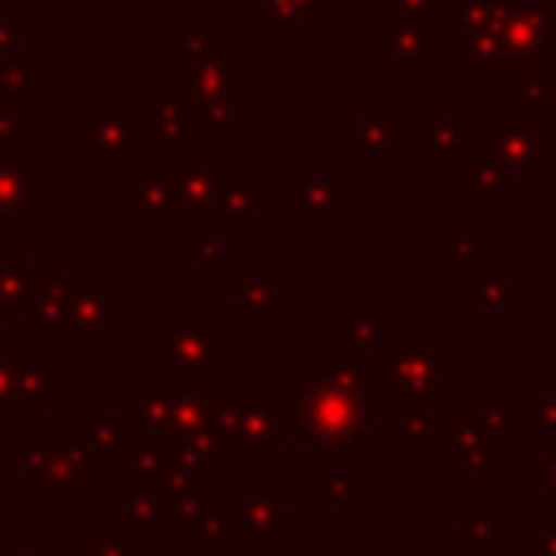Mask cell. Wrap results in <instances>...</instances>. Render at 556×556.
Listing matches in <instances>:
<instances>
[{
  "label": "cell",
  "instance_id": "1",
  "mask_svg": "<svg viewBox=\"0 0 556 556\" xmlns=\"http://www.w3.org/2000/svg\"><path fill=\"white\" fill-rule=\"evenodd\" d=\"M378 369L361 374L365 395H400V413L413 408H443L447 395L460 391V356L443 348L439 334H382Z\"/></svg>",
  "mask_w": 556,
  "mask_h": 556
},
{
  "label": "cell",
  "instance_id": "48",
  "mask_svg": "<svg viewBox=\"0 0 556 556\" xmlns=\"http://www.w3.org/2000/svg\"><path fill=\"white\" fill-rule=\"evenodd\" d=\"M22 52V22L13 13H0V56H17Z\"/></svg>",
  "mask_w": 556,
  "mask_h": 556
},
{
  "label": "cell",
  "instance_id": "24",
  "mask_svg": "<svg viewBox=\"0 0 556 556\" xmlns=\"http://www.w3.org/2000/svg\"><path fill=\"white\" fill-rule=\"evenodd\" d=\"M456 191L460 195H517V174L482 152L456 156Z\"/></svg>",
  "mask_w": 556,
  "mask_h": 556
},
{
  "label": "cell",
  "instance_id": "32",
  "mask_svg": "<svg viewBox=\"0 0 556 556\" xmlns=\"http://www.w3.org/2000/svg\"><path fill=\"white\" fill-rule=\"evenodd\" d=\"M278 295H282V274H243L239 278V308L248 317H269L278 308Z\"/></svg>",
  "mask_w": 556,
  "mask_h": 556
},
{
  "label": "cell",
  "instance_id": "7",
  "mask_svg": "<svg viewBox=\"0 0 556 556\" xmlns=\"http://www.w3.org/2000/svg\"><path fill=\"white\" fill-rule=\"evenodd\" d=\"M48 208V161L39 152H17L0 161V248L22 239L26 222Z\"/></svg>",
  "mask_w": 556,
  "mask_h": 556
},
{
  "label": "cell",
  "instance_id": "19",
  "mask_svg": "<svg viewBox=\"0 0 556 556\" xmlns=\"http://www.w3.org/2000/svg\"><path fill=\"white\" fill-rule=\"evenodd\" d=\"M70 295H74V274H30L22 326L39 334L70 330Z\"/></svg>",
  "mask_w": 556,
  "mask_h": 556
},
{
  "label": "cell",
  "instance_id": "39",
  "mask_svg": "<svg viewBox=\"0 0 556 556\" xmlns=\"http://www.w3.org/2000/svg\"><path fill=\"white\" fill-rule=\"evenodd\" d=\"M495 534H500V513H469L460 521V552H482V547H495Z\"/></svg>",
  "mask_w": 556,
  "mask_h": 556
},
{
  "label": "cell",
  "instance_id": "31",
  "mask_svg": "<svg viewBox=\"0 0 556 556\" xmlns=\"http://www.w3.org/2000/svg\"><path fill=\"white\" fill-rule=\"evenodd\" d=\"M421 130V148L426 156L443 161V156H460V117L456 113H426L417 122Z\"/></svg>",
  "mask_w": 556,
  "mask_h": 556
},
{
  "label": "cell",
  "instance_id": "51",
  "mask_svg": "<svg viewBox=\"0 0 556 556\" xmlns=\"http://www.w3.org/2000/svg\"><path fill=\"white\" fill-rule=\"evenodd\" d=\"M17 152H26V143H4V139H0V161H4V156H17Z\"/></svg>",
  "mask_w": 556,
  "mask_h": 556
},
{
  "label": "cell",
  "instance_id": "50",
  "mask_svg": "<svg viewBox=\"0 0 556 556\" xmlns=\"http://www.w3.org/2000/svg\"><path fill=\"white\" fill-rule=\"evenodd\" d=\"M539 469H543V491L556 500V452H552V456H543V465H539Z\"/></svg>",
  "mask_w": 556,
  "mask_h": 556
},
{
  "label": "cell",
  "instance_id": "38",
  "mask_svg": "<svg viewBox=\"0 0 556 556\" xmlns=\"http://www.w3.org/2000/svg\"><path fill=\"white\" fill-rule=\"evenodd\" d=\"M195 526H200V534H204V543H208L213 552H222V543L235 539V517H230V508H226L222 495H208V500H204Z\"/></svg>",
  "mask_w": 556,
  "mask_h": 556
},
{
  "label": "cell",
  "instance_id": "5",
  "mask_svg": "<svg viewBox=\"0 0 556 556\" xmlns=\"http://www.w3.org/2000/svg\"><path fill=\"white\" fill-rule=\"evenodd\" d=\"M556 65V0H504L500 74L521 78Z\"/></svg>",
  "mask_w": 556,
  "mask_h": 556
},
{
  "label": "cell",
  "instance_id": "41",
  "mask_svg": "<svg viewBox=\"0 0 556 556\" xmlns=\"http://www.w3.org/2000/svg\"><path fill=\"white\" fill-rule=\"evenodd\" d=\"M204 130H222V135H239L243 130V104L239 100H204L195 104Z\"/></svg>",
  "mask_w": 556,
  "mask_h": 556
},
{
  "label": "cell",
  "instance_id": "34",
  "mask_svg": "<svg viewBox=\"0 0 556 556\" xmlns=\"http://www.w3.org/2000/svg\"><path fill=\"white\" fill-rule=\"evenodd\" d=\"M517 430L556 434V391H526V395H517Z\"/></svg>",
  "mask_w": 556,
  "mask_h": 556
},
{
  "label": "cell",
  "instance_id": "49",
  "mask_svg": "<svg viewBox=\"0 0 556 556\" xmlns=\"http://www.w3.org/2000/svg\"><path fill=\"white\" fill-rule=\"evenodd\" d=\"M539 556H556V521L539 526Z\"/></svg>",
  "mask_w": 556,
  "mask_h": 556
},
{
  "label": "cell",
  "instance_id": "52",
  "mask_svg": "<svg viewBox=\"0 0 556 556\" xmlns=\"http://www.w3.org/2000/svg\"><path fill=\"white\" fill-rule=\"evenodd\" d=\"M169 556H226V552H213V547H195V552H169Z\"/></svg>",
  "mask_w": 556,
  "mask_h": 556
},
{
  "label": "cell",
  "instance_id": "9",
  "mask_svg": "<svg viewBox=\"0 0 556 556\" xmlns=\"http://www.w3.org/2000/svg\"><path fill=\"white\" fill-rule=\"evenodd\" d=\"M478 152L508 165L513 174L539 169L547 156H556V135H547L539 122L517 113H482L478 117Z\"/></svg>",
  "mask_w": 556,
  "mask_h": 556
},
{
  "label": "cell",
  "instance_id": "45",
  "mask_svg": "<svg viewBox=\"0 0 556 556\" xmlns=\"http://www.w3.org/2000/svg\"><path fill=\"white\" fill-rule=\"evenodd\" d=\"M83 556H143L135 534H87Z\"/></svg>",
  "mask_w": 556,
  "mask_h": 556
},
{
  "label": "cell",
  "instance_id": "36",
  "mask_svg": "<svg viewBox=\"0 0 556 556\" xmlns=\"http://www.w3.org/2000/svg\"><path fill=\"white\" fill-rule=\"evenodd\" d=\"M387 330L378 326V317L374 313H348V321H343V334H339V352H348V356H365V352H374L378 348V339H382Z\"/></svg>",
  "mask_w": 556,
  "mask_h": 556
},
{
  "label": "cell",
  "instance_id": "37",
  "mask_svg": "<svg viewBox=\"0 0 556 556\" xmlns=\"http://www.w3.org/2000/svg\"><path fill=\"white\" fill-rule=\"evenodd\" d=\"M83 443H87V447H96L100 456H104V452H126V430H122V417L87 413V417H83Z\"/></svg>",
  "mask_w": 556,
  "mask_h": 556
},
{
  "label": "cell",
  "instance_id": "43",
  "mask_svg": "<svg viewBox=\"0 0 556 556\" xmlns=\"http://www.w3.org/2000/svg\"><path fill=\"white\" fill-rule=\"evenodd\" d=\"M321 504L326 508H343V513L361 508V482L352 473H326L321 478Z\"/></svg>",
  "mask_w": 556,
  "mask_h": 556
},
{
  "label": "cell",
  "instance_id": "30",
  "mask_svg": "<svg viewBox=\"0 0 556 556\" xmlns=\"http://www.w3.org/2000/svg\"><path fill=\"white\" fill-rule=\"evenodd\" d=\"M478 261H482L478 235H469V230H456V235H443V239H439V274H447V278H456V282H460L465 274L482 269Z\"/></svg>",
  "mask_w": 556,
  "mask_h": 556
},
{
  "label": "cell",
  "instance_id": "8",
  "mask_svg": "<svg viewBox=\"0 0 556 556\" xmlns=\"http://www.w3.org/2000/svg\"><path fill=\"white\" fill-rule=\"evenodd\" d=\"M161 178L169 191V213H213L226 182V161L222 152L161 148Z\"/></svg>",
  "mask_w": 556,
  "mask_h": 556
},
{
  "label": "cell",
  "instance_id": "16",
  "mask_svg": "<svg viewBox=\"0 0 556 556\" xmlns=\"http://www.w3.org/2000/svg\"><path fill=\"white\" fill-rule=\"evenodd\" d=\"M261 191H265V178L261 174H243V178H226L222 191H217V204H213V217L222 222V239H256L265 230V217H261Z\"/></svg>",
  "mask_w": 556,
  "mask_h": 556
},
{
  "label": "cell",
  "instance_id": "35",
  "mask_svg": "<svg viewBox=\"0 0 556 556\" xmlns=\"http://www.w3.org/2000/svg\"><path fill=\"white\" fill-rule=\"evenodd\" d=\"M478 417L495 439L513 434L517 430V391H482L478 395Z\"/></svg>",
  "mask_w": 556,
  "mask_h": 556
},
{
  "label": "cell",
  "instance_id": "28",
  "mask_svg": "<svg viewBox=\"0 0 556 556\" xmlns=\"http://www.w3.org/2000/svg\"><path fill=\"white\" fill-rule=\"evenodd\" d=\"M439 439H443V408H413V413H400V447L404 452H439Z\"/></svg>",
  "mask_w": 556,
  "mask_h": 556
},
{
  "label": "cell",
  "instance_id": "6",
  "mask_svg": "<svg viewBox=\"0 0 556 556\" xmlns=\"http://www.w3.org/2000/svg\"><path fill=\"white\" fill-rule=\"evenodd\" d=\"M100 460L104 456L96 447H87L83 439H65V434H48V430L26 434L22 452H9V469H22L30 491H48V486L70 491L87 473H96Z\"/></svg>",
  "mask_w": 556,
  "mask_h": 556
},
{
  "label": "cell",
  "instance_id": "17",
  "mask_svg": "<svg viewBox=\"0 0 556 556\" xmlns=\"http://www.w3.org/2000/svg\"><path fill=\"white\" fill-rule=\"evenodd\" d=\"M378 35H382V56H378L382 78H417L421 65L443 52V39H430L400 22H378Z\"/></svg>",
  "mask_w": 556,
  "mask_h": 556
},
{
  "label": "cell",
  "instance_id": "22",
  "mask_svg": "<svg viewBox=\"0 0 556 556\" xmlns=\"http://www.w3.org/2000/svg\"><path fill=\"white\" fill-rule=\"evenodd\" d=\"M326 0H261V35L265 39H317Z\"/></svg>",
  "mask_w": 556,
  "mask_h": 556
},
{
  "label": "cell",
  "instance_id": "12",
  "mask_svg": "<svg viewBox=\"0 0 556 556\" xmlns=\"http://www.w3.org/2000/svg\"><path fill=\"white\" fill-rule=\"evenodd\" d=\"M278 204L287 217L300 222L304 239H317L326 217L343 208V182L339 174H287L278 182Z\"/></svg>",
  "mask_w": 556,
  "mask_h": 556
},
{
  "label": "cell",
  "instance_id": "25",
  "mask_svg": "<svg viewBox=\"0 0 556 556\" xmlns=\"http://www.w3.org/2000/svg\"><path fill=\"white\" fill-rule=\"evenodd\" d=\"M517 117H530V122L556 117V65L530 70L517 78Z\"/></svg>",
  "mask_w": 556,
  "mask_h": 556
},
{
  "label": "cell",
  "instance_id": "2",
  "mask_svg": "<svg viewBox=\"0 0 556 556\" xmlns=\"http://www.w3.org/2000/svg\"><path fill=\"white\" fill-rule=\"evenodd\" d=\"M374 430V395L365 387H343L326 378H304L291 391V434L308 447L343 452Z\"/></svg>",
  "mask_w": 556,
  "mask_h": 556
},
{
  "label": "cell",
  "instance_id": "4",
  "mask_svg": "<svg viewBox=\"0 0 556 556\" xmlns=\"http://www.w3.org/2000/svg\"><path fill=\"white\" fill-rule=\"evenodd\" d=\"M222 339L217 313H165L161 317V378L182 391H222Z\"/></svg>",
  "mask_w": 556,
  "mask_h": 556
},
{
  "label": "cell",
  "instance_id": "23",
  "mask_svg": "<svg viewBox=\"0 0 556 556\" xmlns=\"http://www.w3.org/2000/svg\"><path fill=\"white\" fill-rule=\"evenodd\" d=\"M187 74V96L195 100V104H204V100H239V91H243V61L239 56H230V52H222L217 61H204V65H195V70H182Z\"/></svg>",
  "mask_w": 556,
  "mask_h": 556
},
{
  "label": "cell",
  "instance_id": "40",
  "mask_svg": "<svg viewBox=\"0 0 556 556\" xmlns=\"http://www.w3.org/2000/svg\"><path fill=\"white\" fill-rule=\"evenodd\" d=\"M182 256H195L204 274H222L226 269V252H222V235H182L178 239Z\"/></svg>",
  "mask_w": 556,
  "mask_h": 556
},
{
  "label": "cell",
  "instance_id": "29",
  "mask_svg": "<svg viewBox=\"0 0 556 556\" xmlns=\"http://www.w3.org/2000/svg\"><path fill=\"white\" fill-rule=\"evenodd\" d=\"M26 291H30V269L17 248H0V308L22 317L26 313Z\"/></svg>",
  "mask_w": 556,
  "mask_h": 556
},
{
  "label": "cell",
  "instance_id": "20",
  "mask_svg": "<svg viewBox=\"0 0 556 556\" xmlns=\"http://www.w3.org/2000/svg\"><path fill=\"white\" fill-rule=\"evenodd\" d=\"M339 152L343 156H400L404 139L391 113H343L339 117Z\"/></svg>",
  "mask_w": 556,
  "mask_h": 556
},
{
  "label": "cell",
  "instance_id": "53",
  "mask_svg": "<svg viewBox=\"0 0 556 556\" xmlns=\"http://www.w3.org/2000/svg\"><path fill=\"white\" fill-rule=\"evenodd\" d=\"M226 556H252V552H239V547H235V552H226Z\"/></svg>",
  "mask_w": 556,
  "mask_h": 556
},
{
  "label": "cell",
  "instance_id": "42",
  "mask_svg": "<svg viewBox=\"0 0 556 556\" xmlns=\"http://www.w3.org/2000/svg\"><path fill=\"white\" fill-rule=\"evenodd\" d=\"M361 374H365V365L356 361V356H348V352H321V361H317V378H326V382H343V387H361Z\"/></svg>",
  "mask_w": 556,
  "mask_h": 556
},
{
  "label": "cell",
  "instance_id": "54",
  "mask_svg": "<svg viewBox=\"0 0 556 556\" xmlns=\"http://www.w3.org/2000/svg\"><path fill=\"white\" fill-rule=\"evenodd\" d=\"M0 504H4V478H0Z\"/></svg>",
  "mask_w": 556,
  "mask_h": 556
},
{
  "label": "cell",
  "instance_id": "47",
  "mask_svg": "<svg viewBox=\"0 0 556 556\" xmlns=\"http://www.w3.org/2000/svg\"><path fill=\"white\" fill-rule=\"evenodd\" d=\"M22 339H26L22 317H13V313L0 308V352H22Z\"/></svg>",
  "mask_w": 556,
  "mask_h": 556
},
{
  "label": "cell",
  "instance_id": "18",
  "mask_svg": "<svg viewBox=\"0 0 556 556\" xmlns=\"http://www.w3.org/2000/svg\"><path fill=\"white\" fill-rule=\"evenodd\" d=\"M456 308L465 317H513L521 308V282L517 274H465L456 282Z\"/></svg>",
  "mask_w": 556,
  "mask_h": 556
},
{
  "label": "cell",
  "instance_id": "13",
  "mask_svg": "<svg viewBox=\"0 0 556 556\" xmlns=\"http://www.w3.org/2000/svg\"><path fill=\"white\" fill-rule=\"evenodd\" d=\"M230 517H235L239 552L265 556V552H278L282 547V495L278 491H248L230 508Z\"/></svg>",
  "mask_w": 556,
  "mask_h": 556
},
{
  "label": "cell",
  "instance_id": "11",
  "mask_svg": "<svg viewBox=\"0 0 556 556\" xmlns=\"http://www.w3.org/2000/svg\"><path fill=\"white\" fill-rule=\"evenodd\" d=\"M126 326V300L113 295L100 274H74L70 295V330H78L87 352H104V339Z\"/></svg>",
  "mask_w": 556,
  "mask_h": 556
},
{
  "label": "cell",
  "instance_id": "26",
  "mask_svg": "<svg viewBox=\"0 0 556 556\" xmlns=\"http://www.w3.org/2000/svg\"><path fill=\"white\" fill-rule=\"evenodd\" d=\"M0 87H4L9 96H22V100L43 96V87H48V65H43V56H30V52L0 56Z\"/></svg>",
  "mask_w": 556,
  "mask_h": 556
},
{
  "label": "cell",
  "instance_id": "27",
  "mask_svg": "<svg viewBox=\"0 0 556 556\" xmlns=\"http://www.w3.org/2000/svg\"><path fill=\"white\" fill-rule=\"evenodd\" d=\"M378 22H400V26L430 35V39H443L439 0H378Z\"/></svg>",
  "mask_w": 556,
  "mask_h": 556
},
{
  "label": "cell",
  "instance_id": "55",
  "mask_svg": "<svg viewBox=\"0 0 556 556\" xmlns=\"http://www.w3.org/2000/svg\"><path fill=\"white\" fill-rule=\"evenodd\" d=\"M439 4H443V0H439Z\"/></svg>",
  "mask_w": 556,
  "mask_h": 556
},
{
  "label": "cell",
  "instance_id": "14",
  "mask_svg": "<svg viewBox=\"0 0 556 556\" xmlns=\"http://www.w3.org/2000/svg\"><path fill=\"white\" fill-rule=\"evenodd\" d=\"M495 447H500V439L482 426L478 413H456V408L447 413V408H443V439H439V452L456 456V465H460L465 473H491Z\"/></svg>",
  "mask_w": 556,
  "mask_h": 556
},
{
  "label": "cell",
  "instance_id": "3",
  "mask_svg": "<svg viewBox=\"0 0 556 556\" xmlns=\"http://www.w3.org/2000/svg\"><path fill=\"white\" fill-rule=\"evenodd\" d=\"M208 430L222 452H278L291 434L287 391H213Z\"/></svg>",
  "mask_w": 556,
  "mask_h": 556
},
{
  "label": "cell",
  "instance_id": "15",
  "mask_svg": "<svg viewBox=\"0 0 556 556\" xmlns=\"http://www.w3.org/2000/svg\"><path fill=\"white\" fill-rule=\"evenodd\" d=\"M135 117H139L143 135L161 139V148H187V139H195L204 130L191 96H143Z\"/></svg>",
  "mask_w": 556,
  "mask_h": 556
},
{
  "label": "cell",
  "instance_id": "21",
  "mask_svg": "<svg viewBox=\"0 0 556 556\" xmlns=\"http://www.w3.org/2000/svg\"><path fill=\"white\" fill-rule=\"evenodd\" d=\"M122 213L139 217V230L156 239L169 217V191L161 174H122Z\"/></svg>",
  "mask_w": 556,
  "mask_h": 556
},
{
  "label": "cell",
  "instance_id": "33",
  "mask_svg": "<svg viewBox=\"0 0 556 556\" xmlns=\"http://www.w3.org/2000/svg\"><path fill=\"white\" fill-rule=\"evenodd\" d=\"M222 52H226V48H222L217 35L204 30V17H200V13H187V17H182V70H195V65H204V61H217Z\"/></svg>",
  "mask_w": 556,
  "mask_h": 556
},
{
  "label": "cell",
  "instance_id": "10",
  "mask_svg": "<svg viewBox=\"0 0 556 556\" xmlns=\"http://www.w3.org/2000/svg\"><path fill=\"white\" fill-rule=\"evenodd\" d=\"M143 143H148V135H143L139 117L126 113V104L117 96H104L100 109H96V117L83 130V152L96 156L104 165V174H122V165L130 156H139Z\"/></svg>",
  "mask_w": 556,
  "mask_h": 556
},
{
  "label": "cell",
  "instance_id": "46",
  "mask_svg": "<svg viewBox=\"0 0 556 556\" xmlns=\"http://www.w3.org/2000/svg\"><path fill=\"white\" fill-rule=\"evenodd\" d=\"M22 126H26V100L22 96H0V139L22 143Z\"/></svg>",
  "mask_w": 556,
  "mask_h": 556
},
{
  "label": "cell",
  "instance_id": "44",
  "mask_svg": "<svg viewBox=\"0 0 556 556\" xmlns=\"http://www.w3.org/2000/svg\"><path fill=\"white\" fill-rule=\"evenodd\" d=\"M500 4L504 0H456V35L465 39L469 30H482L500 17Z\"/></svg>",
  "mask_w": 556,
  "mask_h": 556
}]
</instances>
